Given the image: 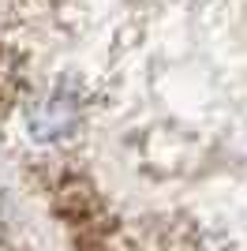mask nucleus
Instances as JSON below:
<instances>
[{"mask_svg":"<svg viewBox=\"0 0 247 251\" xmlns=\"http://www.w3.org/2000/svg\"><path fill=\"white\" fill-rule=\"evenodd\" d=\"M72 120H75V105L68 101L64 94L45 98V101L30 113V127H34V135H41V139H49V135H56V131H64Z\"/></svg>","mask_w":247,"mask_h":251,"instance_id":"f257e3e1","label":"nucleus"}]
</instances>
